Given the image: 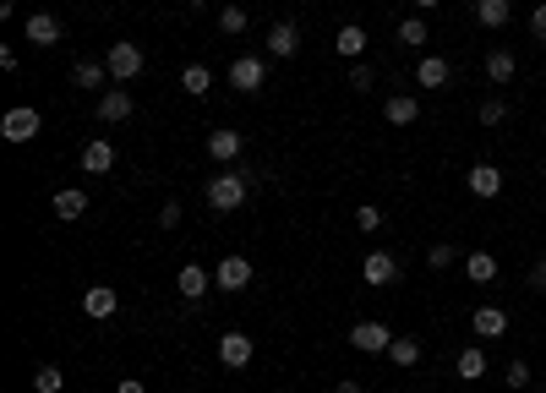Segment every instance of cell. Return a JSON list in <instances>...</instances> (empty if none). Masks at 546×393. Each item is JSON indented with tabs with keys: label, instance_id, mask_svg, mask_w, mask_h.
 <instances>
[{
	"label": "cell",
	"instance_id": "cell-42",
	"mask_svg": "<svg viewBox=\"0 0 546 393\" xmlns=\"http://www.w3.org/2000/svg\"><path fill=\"white\" fill-rule=\"evenodd\" d=\"M416 6H421V12H432V6H443V0H416Z\"/></svg>",
	"mask_w": 546,
	"mask_h": 393
},
{
	"label": "cell",
	"instance_id": "cell-36",
	"mask_svg": "<svg viewBox=\"0 0 546 393\" xmlns=\"http://www.w3.org/2000/svg\"><path fill=\"white\" fill-rule=\"evenodd\" d=\"M372 83H377V77H372V66H350V88H356V93H366Z\"/></svg>",
	"mask_w": 546,
	"mask_h": 393
},
{
	"label": "cell",
	"instance_id": "cell-25",
	"mask_svg": "<svg viewBox=\"0 0 546 393\" xmlns=\"http://www.w3.org/2000/svg\"><path fill=\"white\" fill-rule=\"evenodd\" d=\"M514 72H519L514 49H492V55H487V77H492L498 88H508V83H514Z\"/></svg>",
	"mask_w": 546,
	"mask_h": 393
},
{
	"label": "cell",
	"instance_id": "cell-18",
	"mask_svg": "<svg viewBox=\"0 0 546 393\" xmlns=\"http://www.w3.org/2000/svg\"><path fill=\"white\" fill-rule=\"evenodd\" d=\"M219 361H225L230 371L251 366V334H225V339H219Z\"/></svg>",
	"mask_w": 546,
	"mask_h": 393
},
{
	"label": "cell",
	"instance_id": "cell-20",
	"mask_svg": "<svg viewBox=\"0 0 546 393\" xmlns=\"http://www.w3.org/2000/svg\"><path fill=\"white\" fill-rule=\"evenodd\" d=\"M454 371H459V382H481L487 377V350L481 345H464L459 361H454Z\"/></svg>",
	"mask_w": 546,
	"mask_h": 393
},
{
	"label": "cell",
	"instance_id": "cell-11",
	"mask_svg": "<svg viewBox=\"0 0 546 393\" xmlns=\"http://www.w3.org/2000/svg\"><path fill=\"white\" fill-rule=\"evenodd\" d=\"M83 311H88L93 322L115 317V311H120V290H110V284H88V290H83Z\"/></svg>",
	"mask_w": 546,
	"mask_h": 393
},
{
	"label": "cell",
	"instance_id": "cell-16",
	"mask_svg": "<svg viewBox=\"0 0 546 393\" xmlns=\"http://www.w3.org/2000/svg\"><path fill=\"white\" fill-rule=\"evenodd\" d=\"M49 208H55V219H66V224H72V219H83V214H88V191H77V186H60Z\"/></svg>",
	"mask_w": 546,
	"mask_h": 393
},
{
	"label": "cell",
	"instance_id": "cell-30",
	"mask_svg": "<svg viewBox=\"0 0 546 393\" xmlns=\"http://www.w3.org/2000/svg\"><path fill=\"white\" fill-rule=\"evenodd\" d=\"M66 388V371L60 366H39L33 371V393H60Z\"/></svg>",
	"mask_w": 546,
	"mask_h": 393
},
{
	"label": "cell",
	"instance_id": "cell-33",
	"mask_svg": "<svg viewBox=\"0 0 546 393\" xmlns=\"http://www.w3.org/2000/svg\"><path fill=\"white\" fill-rule=\"evenodd\" d=\"M475 120H481V126H503V120H508V104H503V99H487L481 109H475Z\"/></svg>",
	"mask_w": 546,
	"mask_h": 393
},
{
	"label": "cell",
	"instance_id": "cell-10",
	"mask_svg": "<svg viewBox=\"0 0 546 393\" xmlns=\"http://www.w3.org/2000/svg\"><path fill=\"white\" fill-rule=\"evenodd\" d=\"M361 279L377 284V290H383V284H399V257H393V251H372V257L361 262Z\"/></svg>",
	"mask_w": 546,
	"mask_h": 393
},
{
	"label": "cell",
	"instance_id": "cell-34",
	"mask_svg": "<svg viewBox=\"0 0 546 393\" xmlns=\"http://www.w3.org/2000/svg\"><path fill=\"white\" fill-rule=\"evenodd\" d=\"M427 262H432V268H454V262H459V251H454L448 240H437V246L427 251Z\"/></svg>",
	"mask_w": 546,
	"mask_h": 393
},
{
	"label": "cell",
	"instance_id": "cell-40",
	"mask_svg": "<svg viewBox=\"0 0 546 393\" xmlns=\"http://www.w3.org/2000/svg\"><path fill=\"white\" fill-rule=\"evenodd\" d=\"M333 393H361V382H356V377H339V382H333Z\"/></svg>",
	"mask_w": 546,
	"mask_h": 393
},
{
	"label": "cell",
	"instance_id": "cell-15",
	"mask_svg": "<svg viewBox=\"0 0 546 393\" xmlns=\"http://www.w3.org/2000/svg\"><path fill=\"white\" fill-rule=\"evenodd\" d=\"M295 49H301V28H295V22H273V28H268V55H273V60H290Z\"/></svg>",
	"mask_w": 546,
	"mask_h": 393
},
{
	"label": "cell",
	"instance_id": "cell-4",
	"mask_svg": "<svg viewBox=\"0 0 546 393\" xmlns=\"http://www.w3.org/2000/svg\"><path fill=\"white\" fill-rule=\"evenodd\" d=\"M350 345L361 350V355H388V345H393V328H383V322H356L350 328Z\"/></svg>",
	"mask_w": 546,
	"mask_h": 393
},
{
	"label": "cell",
	"instance_id": "cell-17",
	"mask_svg": "<svg viewBox=\"0 0 546 393\" xmlns=\"http://www.w3.org/2000/svg\"><path fill=\"white\" fill-rule=\"evenodd\" d=\"M72 83H77L83 93H104L110 66H104V60H77V66H72Z\"/></svg>",
	"mask_w": 546,
	"mask_h": 393
},
{
	"label": "cell",
	"instance_id": "cell-1",
	"mask_svg": "<svg viewBox=\"0 0 546 393\" xmlns=\"http://www.w3.org/2000/svg\"><path fill=\"white\" fill-rule=\"evenodd\" d=\"M246 191H251V180H246L241 170H230V175L208 180V191H202V196H208V208H214V214H235V208L246 203Z\"/></svg>",
	"mask_w": 546,
	"mask_h": 393
},
{
	"label": "cell",
	"instance_id": "cell-23",
	"mask_svg": "<svg viewBox=\"0 0 546 393\" xmlns=\"http://www.w3.org/2000/svg\"><path fill=\"white\" fill-rule=\"evenodd\" d=\"M475 22H481V28H508L514 6H508V0H475Z\"/></svg>",
	"mask_w": 546,
	"mask_h": 393
},
{
	"label": "cell",
	"instance_id": "cell-37",
	"mask_svg": "<svg viewBox=\"0 0 546 393\" xmlns=\"http://www.w3.org/2000/svg\"><path fill=\"white\" fill-rule=\"evenodd\" d=\"M530 33H535V39L546 44V0H541V6H535V12H530Z\"/></svg>",
	"mask_w": 546,
	"mask_h": 393
},
{
	"label": "cell",
	"instance_id": "cell-43",
	"mask_svg": "<svg viewBox=\"0 0 546 393\" xmlns=\"http://www.w3.org/2000/svg\"><path fill=\"white\" fill-rule=\"evenodd\" d=\"M186 6H208V0H186Z\"/></svg>",
	"mask_w": 546,
	"mask_h": 393
},
{
	"label": "cell",
	"instance_id": "cell-28",
	"mask_svg": "<svg viewBox=\"0 0 546 393\" xmlns=\"http://www.w3.org/2000/svg\"><path fill=\"white\" fill-rule=\"evenodd\" d=\"M388 361L404 366V371H410V366H421V339H393V345H388Z\"/></svg>",
	"mask_w": 546,
	"mask_h": 393
},
{
	"label": "cell",
	"instance_id": "cell-32",
	"mask_svg": "<svg viewBox=\"0 0 546 393\" xmlns=\"http://www.w3.org/2000/svg\"><path fill=\"white\" fill-rule=\"evenodd\" d=\"M503 382H508V393H524V388H530V366H524V361H508V366H503Z\"/></svg>",
	"mask_w": 546,
	"mask_h": 393
},
{
	"label": "cell",
	"instance_id": "cell-35",
	"mask_svg": "<svg viewBox=\"0 0 546 393\" xmlns=\"http://www.w3.org/2000/svg\"><path fill=\"white\" fill-rule=\"evenodd\" d=\"M356 224H361L366 235H377V230H383V208H372V203H366V208H356Z\"/></svg>",
	"mask_w": 546,
	"mask_h": 393
},
{
	"label": "cell",
	"instance_id": "cell-22",
	"mask_svg": "<svg viewBox=\"0 0 546 393\" xmlns=\"http://www.w3.org/2000/svg\"><path fill=\"white\" fill-rule=\"evenodd\" d=\"M22 28H28V39H33V44H44V49H49V44H60V17H49V12H33Z\"/></svg>",
	"mask_w": 546,
	"mask_h": 393
},
{
	"label": "cell",
	"instance_id": "cell-2",
	"mask_svg": "<svg viewBox=\"0 0 546 393\" xmlns=\"http://www.w3.org/2000/svg\"><path fill=\"white\" fill-rule=\"evenodd\" d=\"M39 131H44V115L33 104H17V109L0 115V137H6V143H33Z\"/></svg>",
	"mask_w": 546,
	"mask_h": 393
},
{
	"label": "cell",
	"instance_id": "cell-31",
	"mask_svg": "<svg viewBox=\"0 0 546 393\" xmlns=\"http://www.w3.org/2000/svg\"><path fill=\"white\" fill-rule=\"evenodd\" d=\"M219 28H225L230 39H241V33H246L251 22H246V12H241V6H225V12H219Z\"/></svg>",
	"mask_w": 546,
	"mask_h": 393
},
{
	"label": "cell",
	"instance_id": "cell-29",
	"mask_svg": "<svg viewBox=\"0 0 546 393\" xmlns=\"http://www.w3.org/2000/svg\"><path fill=\"white\" fill-rule=\"evenodd\" d=\"M427 28H432L427 17H404V22H399V44H410V49H427Z\"/></svg>",
	"mask_w": 546,
	"mask_h": 393
},
{
	"label": "cell",
	"instance_id": "cell-7",
	"mask_svg": "<svg viewBox=\"0 0 546 393\" xmlns=\"http://www.w3.org/2000/svg\"><path fill=\"white\" fill-rule=\"evenodd\" d=\"M93 115H99L104 126H120V120H131V115H136V104H131V93L115 83V88H104V93H99V109H93Z\"/></svg>",
	"mask_w": 546,
	"mask_h": 393
},
{
	"label": "cell",
	"instance_id": "cell-21",
	"mask_svg": "<svg viewBox=\"0 0 546 393\" xmlns=\"http://www.w3.org/2000/svg\"><path fill=\"white\" fill-rule=\"evenodd\" d=\"M77 159H83V170H88V175H110V170H115V148H110L104 137H93Z\"/></svg>",
	"mask_w": 546,
	"mask_h": 393
},
{
	"label": "cell",
	"instance_id": "cell-19",
	"mask_svg": "<svg viewBox=\"0 0 546 393\" xmlns=\"http://www.w3.org/2000/svg\"><path fill=\"white\" fill-rule=\"evenodd\" d=\"M175 284H181V295H186V301H202L214 279H208V268H202V262H186V268L175 274Z\"/></svg>",
	"mask_w": 546,
	"mask_h": 393
},
{
	"label": "cell",
	"instance_id": "cell-12",
	"mask_svg": "<svg viewBox=\"0 0 546 393\" xmlns=\"http://www.w3.org/2000/svg\"><path fill=\"white\" fill-rule=\"evenodd\" d=\"M383 120H388V126H416V120H421V99H416V93L383 99Z\"/></svg>",
	"mask_w": 546,
	"mask_h": 393
},
{
	"label": "cell",
	"instance_id": "cell-9",
	"mask_svg": "<svg viewBox=\"0 0 546 393\" xmlns=\"http://www.w3.org/2000/svg\"><path fill=\"white\" fill-rule=\"evenodd\" d=\"M448 77H454V66H448L443 55H421V60H416V88H421V93L448 88Z\"/></svg>",
	"mask_w": 546,
	"mask_h": 393
},
{
	"label": "cell",
	"instance_id": "cell-3",
	"mask_svg": "<svg viewBox=\"0 0 546 393\" xmlns=\"http://www.w3.org/2000/svg\"><path fill=\"white\" fill-rule=\"evenodd\" d=\"M104 66H110V77L126 88L131 77H143V49H136L131 39H115V44H110V55H104Z\"/></svg>",
	"mask_w": 546,
	"mask_h": 393
},
{
	"label": "cell",
	"instance_id": "cell-6",
	"mask_svg": "<svg viewBox=\"0 0 546 393\" xmlns=\"http://www.w3.org/2000/svg\"><path fill=\"white\" fill-rule=\"evenodd\" d=\"M268 83V66L257 60V55H241V60H230V88L235 93H257Z\"/></svg>",
	"mask_w": 546,
	"mask_h": 393
},
{
	"label": "cell",
	"instance_id": "cell-44",
	"mask_svg": "<svg viewBox=\"0 0 546 393\" xmlns=\"http://www.w3.org/2000/svg\"><path fill=\"white\" fill-rule=\"evenodd\" d=\"M524 393H541V388H524Z\"/></svg>",
	"mask_w": 546,
	"mask_h": 393
},
{
	"label": "cell",
	"instance_id": "cell-39",
	"mask_svg": "<svg viewBox=\"0 0 546 393\" xmlns=\"http://www.w3.org/2000/svg\"><path fill=\"white\" fill-rule=\"evenodd\" d=\"M530 290H541V295H546V257L535 262V274H530Z\"/></svg>",
	"mask_w": 546,
	"mask_h": 393
},
{
	"label": "cell",
	"instance_id": "cell-14",
	"mask_svg": "<svg viewBox=\"0 0 546 393\" xmlns=\"http://www.w3.org/2000/svg\"><path fill=\"white\" fill-rule=\"evenodd\" d=\"M464 186H470V196H498L503 191V170L498 164H470V175H464Z\"/></svg>",
	"mask_w": 546,
	"mask_h": 393
},
{
	"label": "cell",
	"instance_id": "cell-41",
	"mask_svg": "<svg viewBox=\"0 0 546 393\" xmlns=\"http://www.w3.org/2000/svg\"><path fill=\"white\" fill-rule=\"evenodd\" d=\"M115 393H143V382H136V377H120V388Z\"/></svg>",
	"mask_w": 546,
	"mask_h": 393
},
{
	"label": "cell",
	"instance_id": "cell-24",
	"mask_svg": "<svg viewBox=\"0 0 546 393\" xmlns=\"http://www.w3.org/2000/svg\"><path fill=\"white\" fill-rule=\"evenodd\" d=\"M464 274H470V284H492L498 279V257L492 251H470L464 257Z\"/></svg>",
	"mask_w": 546,
	"mask_h": 393
},
{
	"label": "cell",
	"instance_id": "cell-5",
	"mask_svg": "<svg viewBox=\"0 0 546 393\" xmlns=\"http://www.w3.org/2000/svg\"><path fill=\"white\" fill-rule=\"evenodd\" d=\"M246 284H251V257H225L214 268V290H225V295H241Z\"/></svg>",
	"mask_w": 546,
	"mask_h": 393
},
{
	"label": "cell",
	"instance_id": "cell-27",
	"mask_svg": "<svg viewBox=\"0 0 546 393\" xmlns=\"http://www.w3.org/2000/svg\"><path fill=\"white\" fill-rule=\"evenodd\" d=\"M339 55H345V60H361V55H366V28H361V22H345V28H339Z\"/></svg>",
	"mask_w": 546,
	"mask_h": 393
},
{
	"label": "cell",
	"instance_id": "cell-26",
	"mask_svg": "<svg viewBox=\"0 0 546 393\" xmlns=\"http://www.w3.org/2000/svg\"><path fill=\"white\" fill-rule=\"evenodd\" d=\"M181 88L191 99H208L214 93V72H208V66H181Z\"/></svg>",
	"mask_w": 546,
	"mask_h": 393
},
{
	"label": "cell",
	"instance_id": "cell-8",
	"mask_svg": "<svg viewBox=\"0 0 546 393\" xmlns=\"http://www.w3.org/2000/svg\"><path fill=\"white\" fill-rule=\"evenodd\" d=\"M470 334L475 339H503L508 334V311L503 306H475L470 311Z\"/></svg>",
	"mask_w": 546,
	"mask_h": 393
},
{
	"label": "cell",
	"instance_id": "cell-38",
	"mask_svg": "<svg viewBox=\"0 0 546 393\" xmlns=\"http://www.w3.org/2000/svg\"><path fill=\"white\" fill-rule=\"evenodd\" d=\"M159 224L175 230V224H181V203H164V208H159Z\"/></svg>",
	"mask_w": 546,
	"mask_h": 393
},
{
	"label": "cell",
	"instance_id": "cell-13",
	"mask_svg": "<svg viewBox=\"0 0 546 393\" xmlns=\"http://www.w3.org/2000/svg\"><path fill=\"white\" fill-rule=\"evenodd\" d=\"M241 131L235 126H219V131H208V159H219V164H235L241 159Z\"/></svg>",
	"mask_w": 546,
	"mask_h": 393
}]
</instances>
